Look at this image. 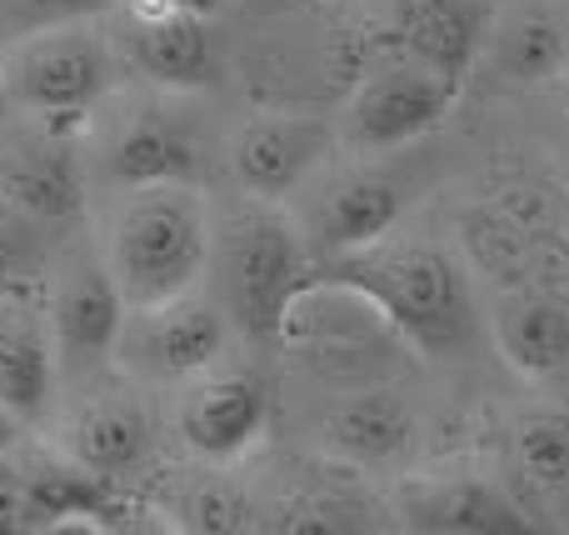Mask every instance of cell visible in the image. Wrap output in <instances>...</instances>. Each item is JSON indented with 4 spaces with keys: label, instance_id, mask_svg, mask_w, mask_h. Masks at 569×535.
Returning <instances> with one entry per match:
<instances>
[{
    "label": "cell",
    "instance_id": "12",
    "mask_svg": "<svg viewBox=\"0 0 569 535\" xmlns=\"http://www.w3.org/2000/svg\"><path fill=\"white\" fill-rule=\"evenodd\" d=\"M270 396L250 370H220L186 380L176 400V436L206 466H236L266 440Z\"/></svg>",
    "mask_w": 569,
    "mask_h": 535
},
{
    "label": "cell",
    "instance_id": "15",
    "mask_svg": "<svg viewBox=\"0 0 569 535\" xmlns=\"http://www.w3.org/2000/svg\"><path fill=\"white\" fill-rule=\"evenodd\" d=\"M60 386L66 380H60L46 296L40 290H6L0 296V406L36 430L56 410Z\"/></svg>",
    "mask_w": 569,
    "mask_h": 535
},
{
    "label": "cell",
    "instance_id": "13",
    "mask_svg": "<svg viewBox=\"0 0 569 535\" xmlns=\"http://www.w3.org/2000/svg\"><path fill=\"white\" fill-rule=\"evenodd\" d=\"M405 206V186L380 166H350L335 170V176L320 180L310 200V216L300 220L305 240H310L315 256H350V250H365L375 240L395 236Z\"/></svg>",
    "mask_w": 569,
    "mask_h": 535
},
{
    "label": "cell",
    "instance_id": "5",
    "mask_svg": "<svg viewBox=\"0 0 569 535\" xmlns=\"http://www.w3.org/2000/svg\"><path fill=\"white\" fill-rule=\"evenodd\" d=\"M176 100H170V90H160V96L126 100L116 116H106V106L90 116L86 146L96 150L90 170H96L100 186H200L206 146H200L196 120L180 116Z\"/></svg>",
    "mask_w": 569,
    "mask_h": 535
},
{
    "label": "cell",
    "instance_id": "18",
    "mask_svg": "<svg viewBox=\"0 0 569 535\" xmlns=\"http://www.w3.org/2000/svg\"><path fill=\"white\" fill-rule=\"evenodd\" d=\"M490 330L505 366L520 370L525 380H555L560 370H569V300L550 290L500 296Z\"/></svg>",
    "mask_w": 569,
    "mask_h": 535
},
{
    "label": "cell",
    "instance_id": "6",
    "mask_svg": "<svg viewBox=\"0 0 569 535\" xmlns=\"http://www.w3.org/2000/svg\"><path fill=\"white\" fill-rule=\"evenodd\" d=\"M230 330L236 326L206 286L156 300V306H126L110 366L130 386H186L210 366H220Z\"/></svg>",
    "mask_w": 569,
    "mask_h": 535
},
{
    "label": "cell",
    "instance_id": "22",
    "mask_svg": "<svg viewBox=\"0 0 569 535\" xmlns=\"http://www.w3.org/2000/svg\"><path fill=\"white\" fill-rule=\"evenodd\" d=\"M56 250L46 246V230L20 216L10 200H0V296L6 290H40Z\"/></svg>",
    "mask_w": 569,
    "mask_h": 535
},
{
    "label": "cell",
    "instance_id": "11",
    "mask_svg": "<svg viewBox=\"0 0 569 535\" xmlns=\"http://www.w3.org/2000/svg\"><path fill=\"white\" fill-rule=\"evenodd\" d=\"M120 56L156 90L190 96L216 80V36L206 16H190L176 0H120Z\"/></svg>",
    "mask_w": 569,
    "mask_h": 535
},
{
    "label": "cell",
    "instance_id": "28",
    "mask_svg": "<svg viewBox=\"0 0 569 535\" xmlns=\"http://www.w3.org/2000/svg\"><path fill=\"white\" fill-rule=\"evenodd\" d=\"M284 6H320V0H284Z\"/></svg>",
    "mask_w": 569,
    "mask_h": 535
},
{
    "label": "cell",
    "instance_id": "25",
    "mask_svg": "<svg viewBox=\"0 0 569 535\" xmlns=\"http://www.w3.org/2000/svg\"><path fill=\"white\" fill-rule=\"evenodd\" d=\"M0 535H26V470L20 456H0Z\"/></svg>",
    "mask_w": 569,
    "mask_h": 535
},
{
    "label": "cell",
    "instance_id": "8",
    "mask_svg": "<svg viewBox=\"0 0 569 535\" xmlns=\"http://www.w3.org/2000/svg\"><path fill=\"white\" fill-rule=\"evenodd\" d=\"M40 296H46L50 336H56L60 380H90L100 366H110L120 320H126V296L100 260L96 240L56 250Z\"/></svg>",
    "mask_w": 569,
    "mask_h": 535
},
{
    "label": "cell",
    "instance_id": "21",
    "mask_svg": "<svg viewBox=\"0 0 569 535\" xmlns=\"http://www.w3.org/2000/svg\"><path fill=\"white\" fill-rule=\"evenodd\" d=\"M490 50L500 76L535 86V80H550L565 66V26L550 10H520L490 36Z\"/></svg>",
    "mask_w": 569,
    "mask_h": 535
},
{
    "label": "cell",
    "instance_id": "2",
    "mask_svg": "<svg viewBox=\"0 0 569 535\" xmlns=\"http://www.w3.org/2000/svg\"><path fill=\"white\" fill-rule=\"evenodd\" d=\"M100 230V260L116 276L126 306L186 296L206 286L216 210L200 186H136L116 190Z\"/></svg>",
    "mask_w": 569,
    "mask_h": 535
},
{
    "label": "cell",
    "instance_id": "24",
    "mask_svg": "<svg viewBox=\"0 0 569 535\" xmlns=\"http://www.w3.org/2000/svg\"><path fill=\"white\" fill-rule=\"evenodd\" d=\"M246 516H250V506L240 501V491L220 486V480L200 486L186 501V526H196V531H246L250 526Z\"/></svg>",
    "mask_w": 569,
    "mask_h": 535
},
{
    "label": "cell",
    "instance_id": "27",
    "mask_svg": "<svg viewBox=\"0 0 569 535\" xmlns=\"http://www.w3.org/2000/svg\"><path fill=\"white\" fill-rule=\"evenodd\" d=\"M176 6H180V10H190V16H206V20H210V16H220V10H226L230 0H176Z\"/></svg>",
    "mask_w": 569,
    "mask_h": 535
},
{
    "label": "cell",
    "instance_id": "3",
    "mask_svg": "<svg viewBox=\"0 0 569 535\" xmlns=\"http://www.w3.org/2000/svg\"><path fill=\"white\" fill-rule=\"evenodd\" d=\"M310 240L280 200L240 196L236 210L216 216L206 290L220 300L230 326L250 340H280L284 316L310 286Z\"/></svg>",
    "mask_w": 569,
    "mask_h": 535
},
{
    "label": "cell",
    "instance_id": "16",
    "mask_svg": "<svg viewBox=\"0 0 569 535\" xmlns=\"http://www.w3.org/2000/svg\"><path fill=\"white\" fill-rule=\"evenodd\" d=\"M320 446L330 450L345 466H395L410 456L415 446V410L400 390L375 386V390H355L340 396L330 410L320 416Z\"/></svg>",
    "mask_w": 569,
    "mask_h": 535
},
{
    "label": "cell",
    "instance_id": "23",
    "mask_svg": "<svg viewBox=\"0 0 569 535\" xmlns=\"http://www.w3.org/2000/svg\"><path fill=\"white\" fill-rule=\"evenodd\" d=\"M110 6H116V0H0V50L26 36H40V30L96 20V16H106Z\"/></svg>",
    "mask_w": 569,
    "mask_h": 535
},
{
    "label": "cell",
    "instance_id": "9",
    "mask_svg": "<svg viewBox=\"0 0 569 535\" xmlns=\"http://www.w3.org/2000/svg\"><path fill=\"white\" fill-rule=\"evenodd\" d=\"M90 120H30L0 150V200L30 216L40 230H70L90 196Z\"/></svg>",
    "mask_w": 569,
    "mask_h": 535
},
{
    "label": "cell",
    "instance_id": "17",
    "mask_svg": "<svg viewBox=\"0 0 569 535\" xmlns=\"http://www.w3.org/2000/svg\"><path fill=\"white\" fill-rule=\"evenodd\" d=\"M400 516L415 531H445V535H510L530 531L535 521L485 476H430L410 480L400 496Z\"/></svg>",
    "mask_w": 569,
    "mask_h": 535
},
{
    "label": "cell",
    "instance_id": "1",
    "mask_svg": "<svg viewBox=\"0 0 569 535\" xmlns=\"http://www.w3.org/2000/svg\"><path fill=\"white\" fill-rule=\"evenodd\" d=\"M320 280L350 290L380 326H390L410 350L450 360L475 336V290L465 266L440 246L375 240L365 250L335 256Z\"/></svg>",
    "mask_w": 569,
    "mask_h": 535
},
{
    "label": "cell",
    "instance_id": "26",
    "mask_svg": "<svg viewBox=\"0 0 569 535\" xmlns=\"http://www.w3.org/2000/svg\"><path fill=\"white\" fill-rule=\"evenodd\" d=\"M26 436H30V426H26V420H16L6 406H0V456H10V450H16Z\"/></svg>",
    "mask_w": 569,
    "mask_h": 535
},
{
    "label": "cell",
    "instance_id": "20",
    "mask_svg": "<svg viewBox=\"0 0 569 535\" xmlns=\"http://www.w3.org/2000/svg\"><path fill=\"white\" fill-rule=\"evenodd\" d=\"M510 456L525 486L545 491V496H565L569 491V410L550 406V400L520 410L510 426Z\"/></svg>",
    "mask_w": 569,
    "mask_h": 535
},
{
    "label": "cell",
    "instance_id": "7",
    "mask_svg": "<svg viewBox=\"0 0 569 535\" xmlns=\"http://www.w3.org/2000/svg\"><path fill=\"white\" fill-rule=\"evenodd\" d=\"M455 96H460V86L440 70H430L425 60H380L345 96L340 116H335V140H340V150H350L360 160L395 156V150L430 136L450 116Z\"/></svg>",
    "mask_w": 569,
    "mask_h": 535
},
{
    "label": "cell",
    "instance_id": "4",
    "mask_svg": "<svg viewBox=\"0 0 569 535\" xmlns=\"http://www.w3.org/2000/svg\"><path fill=\"white\" fill-rule=\"evenodd\" d=\"M116 36L96 20L56 26L0 50V100L26 120H90L120 90Z\"/></svg>",
    "mask_w": 569,
    "mask_h": 535
},
{
    "label": "cell",
    "instance_id": "19",
    "mask_svg": "<svg viewBox=\"0 0 569 535\" xmlns=\"http://www.w3.org/2000/svg\"><path fill=\"white\" fill-rule=\"evenodd\" d=\"M400 40L405 56L425 60L430 70L465 86L485 40V10L475 0H405Z\"/></svg>",
    "mask_w": 569,
    "mask_h": 535
},
{
    "label": "cell",
    "instance_id": "14",
    "mask_svg": "<svg viewBox=\"0 0 569 535\" xmlns=\"http://www.w3.org/2000/svg\"><path fill=\"white\" fill-rule=\"evenodd\" d=\"M76 466H86L90 476H100L106 486H120L126 476H136L156 450V420H150L146 400L136 390H96V396L76 400L60 416L56 436Z\"/></svg>",
    "mask_w": 569,
    "mask_h": 535
},
{
    "label": "cell",
    "instance_id": "10",
    "mask_svg": "<svg viewBox=\"0 0 569 535\" xmlns=\"http://www.w3.org/2000/svg\"><path fill=\"white\" fill-rule=\"evenodd\" d=\"M330 150H340L335 120L310 116V110H256L230 136L226 166L240 196L284 206L295 190H305L320 176Z\"/></svg>",
    "mask_w": 569,
    "mask_h": 535
}]
</instances>
